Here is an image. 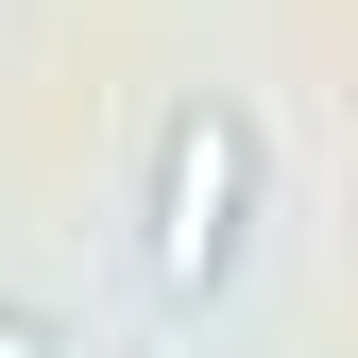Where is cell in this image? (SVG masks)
Listing matches in <instances>:
<instances>
[{
	"label": "cell",
	"mask_w": 358,
	"mask_h": 358,
	"mask_svg": "<svg viewBox=\"0 0 358 358\" xmlns=\"http://www.w3.org/2000/svg\"><path fill=\"white\" fill-rule=\"evenodd\" d=\"M0 358H69V324H52V307H17V290H0Z\"/></svg>",
	"instance_id": "2"
},
{
	"label": "cell",
	"mask_w": 358,
	"mask_h": 358,
	"mask_svg": "<svg viewBox=\"0 0 358 358\" xmlns=\"http://www.w3.org/2000/svg\"><path fill=\"white\" fill-rule=\"evenodd\" d=\"M239 239H256V120L222 103V85H188V103L154 120V205H137L154 307H222Z\"/></svg>",
	"instance_id": "1"
}]
</instances>
